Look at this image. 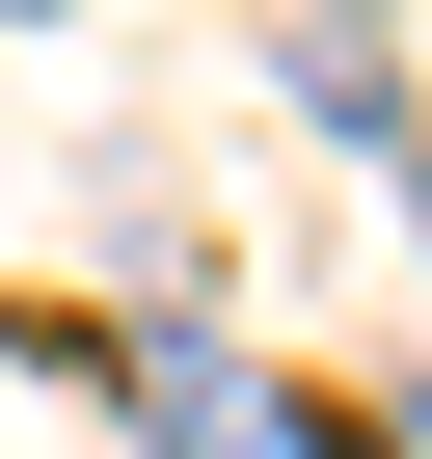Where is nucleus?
Returning a JSON list of instances; mask_svg holds the SVG:
<instances>
[{"label": "nucleus", "instance_id": "1", "mask_svg": "<svg viewBox=\"0 0 432 459\" xmlns=\"http://www.w3.org/2000/svg\"><path fill=\"white\" fill-rule=\"evenodd\" d=\"M135 459H271V432H244V378H216V351H135Z\"/></svg>", "mask_w": 432, "mask_h": 459}]
</instances>
